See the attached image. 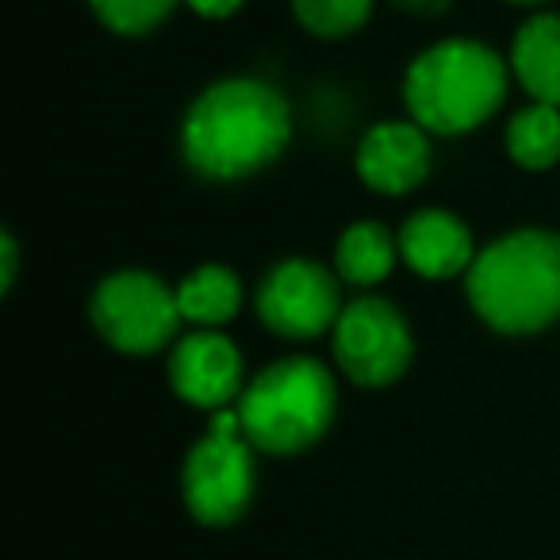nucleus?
Masks as SVG:
<instances>
[{"label":"nucleus","instance_id":"nucleus-1","mask_svg":"<svg viewBox=\"0 0 560 560\" xmlns=\"http://www.w3.org/2000/svg\"><path fill=\"white\" fill-rule=\"evenodd\" d=\"M292 139L289 101L257 78L203 89L180 127V154L208 180H242L272 165Z\"/></svg>","mask_w":560,"mask_h":560},{"label":"nucleus","instance_id":"nucleus-2","mask_svg":"<svg viewBox=\"0 0 560 560\" xmlns=\"http://www.w3.org/2000/svg\"><path fill=\"white\" fill-rule=\"evenodd\" d=\"M472 312L499 335H537L560 319V234L511 231L465 272Z\"/></svg>","mask_w":560,"mask_h":560},{"label":"nucleus","instance_id":"nucleus-3","mask_svg":"<svg viewBox=\"0 0 560 560\" xmlns=\"http://www.w3.org/2000/svg\"><path fill=\"white\" fill-rule=\"evenodd\" d=\"M506 66L476 39H445L422 50L404 78V101L422 131L465 135L499 112Z\"/></svg>","mask_w":560,"mask_h":560},{"label":"nucleus","instance_id":"nucleus-4","mask_svg":"<svg viewBox=\"0 0 560 560\" xmlns=\"http://www.w3.org/2000/svg\"><path fill=\"white\" fill-rule=\"evenodd\" d=\"M338 411L335 376L312 358H284L246 384L238 399L242 434L254 450L292 457L319 442Z\"/></svg>","mask_w":560,"mask_h":560},{"label":"nucleus","instance_id":"nucleus-5","mask_svg":"<svg viewBox=\"0 0 560 560\" xmlns=\"http://www.w3.org/2000/svg\"><path fill=\"white\" fill-rule=\"evenodd\" d=\"M254 445L242 434L238 411H219L211 430L188 450L180 491L203 526H231L254 499Z\"/></svg>","mask_w":560,"mask_h":560},{"label":"nucleus","instance_id":"nucleus-6","mask_svg":"<svg viewBox=\"0 0 560 560\" xmlns=\"http://www.w3.org/2000/svg\"><path fill=\"white\" fill-rule=\"evenodd\" d=\"M96 335L119 353H154L173 342L180 327L177 292L147 269H119L96 284L89 300Z\"/></svg>","mask_w":560,"mask_h":560},{"label":"nucleus","instance_id":"nucleus-7","mask_svg":"<svg viewBox=\"0 0 560 560\" xmlns=\"http://www.w3.org/2000/svg\"><path fill=\"white\" fill-rule=\"evenodd\" d=\"M335 361L361 388H388L411 365V327L381 296L353 300L335 323Z\"/></svg>","mask_w":560,"mask_h":560},{"label":"nucleus","instance_id":"nucleus-8","mask_svg":"<svg viewBox=\"0 0 560 560\" xmlns=\"http://www.w3.org/2000/svg\"><path fill=\"white\" fill-rule=\"evenodd\" d=\"M257 315L272 335L289 338V342L327 335L342 315L338 277L327 265L304 261V257L272 265L257 289Z\"/></svg>","mask_w":560,"mask_h":560},{"label":"nucleus","instance_id":"nucleus-9","mask_svg":"<svg viewBox=\"0 0 560 560\" xmlns=\"http://www.w3.org/2000/svg\"><path fill=\"white\" fill-rule=\"evenodd\" d=\"M170 384L177 399L200 411H226L242 399V353L219 330H192L173 346Z\"/></svg>","mask_w":560,"mask_h":560},{"label":"nucleus","instance_id":"nucleus-10","mask_svg":"<svg viewBox=\"0 0 560 560\" xmlns=\"http://www.w3.org/2000/svg\"><path fill=\"white\" fill-rule=\"evenodd\" d=\"M430 139L419 124H376L358 147V177L381 196H404L427 180Z\"/></svg>","mask_w":560,"mask_h":560},{"label":"nucleus","instance_id":"nucleus-11","mask_svg":"<svg viewBox=\"0 0 560 560\" xmlns=\"http://www.w3.org/2000/svg\"><path fill=\"white\" fill-rule=\"evenodd\" d=\"M399 257L427 280H453L472 269V234L442 208L415 211L399 231Z\"/></svg>","mask_w":560,"mask_h":560},{"label":"nucleus","instance_id":"nucleus-12","mask_svg":"<svg viewBox=\"0 0 560 560\" xmlns=\"http://www.w3.org/2000/svg\"><path fill=\"white\" fill-rule=\"evenodd\" d=\"M511 70L534 104L560 108V16H534L511 43Z\"/></svg>","mask_w":560,"mask_h":560},{"label":"nucleus","instance_id":"nucleus-13","mask_svg":"<svg viewBox=\"0 0 560 560\" xmlns=\"http://www.w3.org/2000/svg\"><path fill=\"white\" fill-rule=\"evenodd\" d=\"M180 319L196 323L200 330H215L231 323L242 307V280L226 265H200L177 289Z\"/></svg>","mask_w":560,"mask_h":560},{"label":"nucleus","instance_id":"nucleus-14","mask_svg":"<svg viewBox=\"0 0 560 560\" xmlns=\"http://www.w3.org/2000/svg\"><path fill=\"white\" fill-rule=\"evenodd\" d=\"M396 257H399V238H392V231L381 223L346 226V234L338 238L335 249L338 277L358 284V289H373V284L388 280V272L396 269Z\"/></svg>","mask_w":560,"mask_h":560},{"label":"nucleus","instance_id":"nucleus-15","mask_svg":"<svg viewBox=\"0 0 560 560\" xmlns=\"http://www.w3.org/2000/svg\"><path fill=\"white\" fill-rule=\"evenodd\" d=\"M506 154L522 170H549L560 162V108L529 104L506 124Z\"/></svg>","mask_w":560,"mask_h":560},{"label":"nucleus","instance_id":"nucleus-16","mask_svg":"<svg viewBox=\"0 0 560 560\" xmlns=\"http://www.w3.org/2000/svg\"><path fill=\"white\" fill-rule=\"evenodd\" d=\"M300 27H307L319 39H342L365 27L373 0H292Z\"/></svg>","mask_w":560,"mask_h":560},{"label":"nucleus","instance_id":"nucleus-17","mask_svg":"<svg viewBox=\"0 0 560 560\" xmlns=\"http://www.w3.org/2000/svg\"><path fill=\"white\" fill-rule=\"evenodd\" d=\"M89 4L116 35H150L177 9V0H89Z\"/></svg>","mask_w":560,"mask_h":560},{"label":"nucleus","instance_id":"nucleus-18","mask_svg":"<svg viewBox=\"0 0 560 560\" xmlns=\"http://www.w3.org/2000/svg\"><path fill=\"white\" fill-rule=\"evenodd\" d=\"M16 238L9 231L0 234V292L12 289V280H16Z\"/></svg>","mask_w":560,"mask_h":560},{"label":"nucleus","instance_id":"nucleus-19","mask_svg":"<svg viewBox=\"0 0 560 560\" xmlns=\"http://www.w3.org/2000/svg\"><path fill=\"white\" fill-rule=\"evenodd\" d=\"M185 4L203 20H226L242 9V0H185Z\"/></svg>","mask_w":560,"mask_h":560},{"label":"nucleus","instance_id":"nucleus-20","mask_svg":"<svg viewBox=\"0 0 560 560\" xmlns=\"http://www.w3.org/2000/svg\"><path fill=\"white\" fill-rule=\"evenodd\" d=\"M396 4H404L411 12H442L450 0H396Z\"/></svg>","mask_w":560,"mask_h":560},{"label":"nucleus","instance_id":"nucleus-21","mask_svg":"<svg viewBox=\"0 0 560 560\" xmlns=\"http://www.w3.org/2000/svg\"><path fill=\"white\" fill-rule=\"evenodd\" d=\"M506 4H522V9H541V4H549V0H506Z\"/></svg>","mask_w":560,"mask_h":560}]
</instances>
